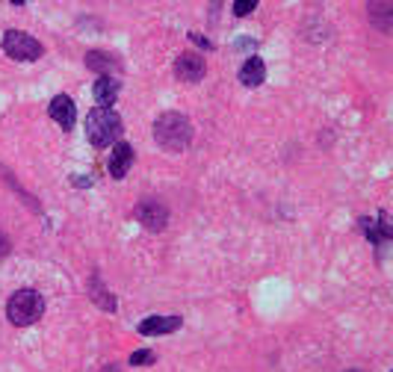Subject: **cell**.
<instances>
[{
	"label": "cell",
	"instance_id": "1",
	"mask_svg": "<svg viewBox=\"0 0 393 372\" xmlns=\"http://www.w3.org/2000/svg\"><path fill=\"white\" fill-rule=\"evenodd\" d=\"M154 139H157V145H160L163 151L181 154L192 142V124L181 112H163L160 119L154 122Z\"/></svg>",
	"mask_w": 393,
	"mask_h": 372
},
{
	"label": "cell",
	"instance_id": "2",
	"mask_svg": "<svg viewBox=\"0 0 393 372\" xmlns=\"http://www.w3.org/2000/svg\"><path fill=\"white\" fill-rule=\"evenodd\" d=\"M122 115L115 112L112 107H95L89 115H86V139L95 145V148H110L122 139Z\"/></svg>",
	"mask_w": 393,
	"mask_h": 372
},
{
	"label": "cell",
	"instance_id": "14",
	"mask_svg": "<svg viewBox=\"0 0 393 372\" xmlns=\"http://www.w3.org/2000/svg\"><path fill=\"white\" fill-rule=\"evenodd\" d=\"M258 4H261V0H234V15H237V18H246L248 12L258 9Z\"/></svg>",
	"mask_w": 393,
	"mask_h": 372
},
{
	"label": "cell",
	"instance_id": "15",
	"mask_svg": "<svg viewBox=\"0 0 393 372\" xmlns=\"http://www.w3.org/2000/svg\"><path fill=\"white\" fill-rule=\"evenodd\" d=\"M154 361H157L154 351H148V349L133 351V355H130V363H133V366H148V363H154Z\"/></svg>",
	"mask_w": 393,
	"mask_h": 372
},
{
	"label": "cell",
	"instance_id": "16",
	"mask_svg": "<svg viewBox=\"0 0 393 372\" xmlns=\"http://www.w3.org/2000/svg\"><path fill=\"white\" fill-rule=\"evenodd\" d=\"M9 240H6V233H0V257H6V254H9Z\"/></svg>",
	"mask_w": 393,
	"mask_h": 372
},
{
	"label": "cell",
	"instance_id": "5",
	"mask_svg": "<svg viewBox=\"0 0 393 372\" xmlns=\"http://www.w3.org/2000/svg\"><path fill=\"white\" fill-rule=\"evenodd\" d=\"M136 219H140V225L151 233H160L166 230L169 225V210L163 201H157V198H145L140 207H136Z\"/></svg>",
	"mask_w": 393,
	"mask_h": 372
},
{
	"label": "cell",
	"instance_id": "11",
	"mask_svg": "<svg viewBox=\"0 0 393 372\" xmlns=\"http://www.w3.org/2000/svg\"><path fill=\"white\" fill-rule=\"evenodd\" d=\"M263 80H266L263 60H261V56H248V60L243 63V68H240V83L248 86V89H254V86H261Z\"/></svg>",
	"mask_w": 393,
	"mask_h": 372
},
{
	"label": "cell",
	"instance_id": "18",
	"mask_svg": "<svg viewBox=\"0 0 393 372\" xmlns=\"http://www.w3.org/2000/svg\"><path fill=\"white\" fill-rule=\"evenodd\" d=\"M349 372H361V369H349Z\"/></svg>",
	"mask_w": 393,
	"mask_h": 372
},
{
	"label": "cell",
	"instance_id": "8",
	"mask_svg": "<svg viewBox=\"0 0 393 372\" xmlns=\"http://www.w3.org/2000/svg\"><path fill=\"white\" fill-rule=\"evenodd\" d=\"M130 166H133V148L127 142H115L112 151H110V163H107L110 174H112L115 181H122Z\"/></svg>",
	"mask_w": 393,
	"mask_h": 372
},
{
	"label": "cell",
	"instance_id": "13",
	"mask_svg": "<svg viewBox=\"0 0 393 372\" xmlns=\"http://www.w3.org/2000/svg\"><path fill=\"white\" fill-rule=\"evenodd\" d=\"M86 68H92L98 74H110V71H119V63L104 51H89L86 53Z\"/></svg>",
	"mask_w": 393,
	"mask_h": 372
},
{
	"label": "cell",
	"instance_id": "4",
	"mask_svg": "<svg viewBox=\"0 0 393 372\" xmlns=\"http://www.w3.org/2000/svg\"><path fill=\"white\" fill-rule=\"evenodd\" d=\"M4 51H6L9 60H18V63H36L38 56L45 53V48L24 30H9L4 36Z\"/></svg>",
	"mask_w": 393,
	"mask_h": 372
},
{
	"label": "cell",
	"instance_id": "9",
	"mask_svg": "<svg viewBox=\"0 0 393 372\" xmlns=\"http://www.w3.org/2000/svg\"><path fill=\"white\" fill-rule=\"evenodd\" d=\"M181 328V317H148L140 322V334L142 337H160V334H172V331Z\"/></svg>",
	"mask_w": 393,
	"mask_h": 372
},
{
	"label": "cell",
	"instance_id": "17",
	"mask_svg": "<svg viewBox=\"0 0 393 372\" xmlns=\"http://www.w3.org/2000/svg\"><path fill=\"white\" fill-rule=\"evenodd\" d=\"M9 4H15V6H21V4H24V0H9Z\"/></svg>",
	"mask_w": 393,
	"mask_h": 372
},
{
	"label": "cell",
	"instance_id": "7",
	"mask_svg": "<svg viewBox=\"0 0 393 372\" xmlns=\"http://www.w3.org/2000/svg\"><path fill=\"white\" fill-rule=\"evenodd\" d=\"M48 112H51V119L60 124L63 130H71L74 122H77V107H74V101H71L68 95H56L53 101H51V107H48Z\"/></svg>",
	"mask_w": 393,
	"mask_h": 372
},
{
	"label": "cell",
	"instance_id": "12",
	"mask_svg": "<svg viewBox=\"0 0 393 372\" xmlns=\"http://www.w3.org/2000/svg\"><path fill=\"white\" fill-rule=\"evenodd\" d=\"M119 80L115 77H110V74H101V80L95 83V101H98V107H112L115 104V97H119Z\"/></svg>",
	"mask_w": 393,
	"mask_h": 372
},
{
	"label": "cell",
	"instance_id": "10",
	"mask_svg": "<svg viewBox=\"0 0 393 372\" xmlns=\"http://www.w3.org/2000/svg\"><path fill=\"white\" fill-rule=\"evenodd\" d=\"M367 12H370L372 27H379L382 33H390V27H393V0H370Z\"/></svg>",
	"mask_w": 393,
	"mask_h": 372
},
{
	"label": "cell",
	"instance_id": "6",
	"mask_svg": "<svg viewBox=\"0 0 393 372\" xmlns=\"http://www.w3.org/2000/svg\"><path fill=\"white\" fill-rule=\"evenodd\" d=\"M204 71H207V63H204V56L192 53V51L181 53L178 60H174V74H178L184 83H199L201 77H204Z\"/></svg>",
	"mask_w": 393,
	"mask_h": 372
},
{
	"label": "cell",
	"instance_id": "3",
	"mask_svg": "<svg viewBox=\"0 0 393 372\" xmlns=\"http://www.w3.org/2000/svg\"><path fill=\"white\" fill-rule=\"evenodd\" d=\"M42 313H45V299H42V292L38 289H18L15 296L6 302V319L18 328H27L33 322L42 319Z\"/></svg>",
	"mask_w": 393,
	"mask_h": 372
}]
</instances>
